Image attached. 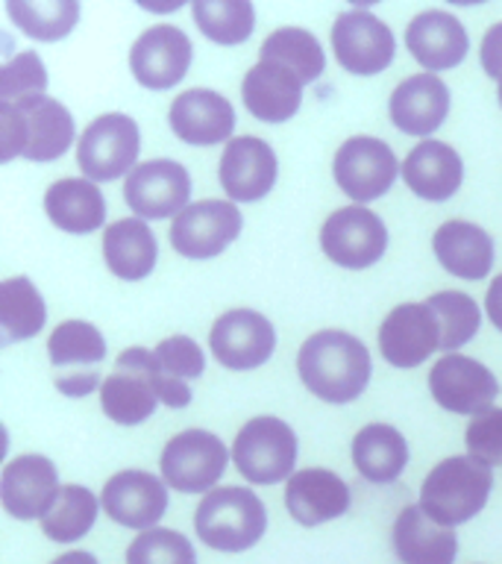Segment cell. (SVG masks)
Listing matches in <instances>:
<instances>
[{
  "instance_id": "1",
  "label": "cell",
  "mask_w": 502,
  "mask_h": 564,
  "mask_svg": "<svg viewBox=\"0 0 502 564\" xmlns=\"http://www.w3.org/2000/svg\"><path fill=\"white\" fill-rule=\"evenodd\" d=\"M297 373L303 386L326 403H352L370 382V352L356 335L320 329L299 347Z\"/></svg>"
},
{
  "instance_id": "2",
  "label": "cell",
  "mask_w": 502,
  "mask_h": 564,
  "mask_svg": "<svg viewBox=\"0 0 502 564\" xmlns=\"http://www.w3.org/2000/svg\"><path fill=\"white\" fill-rule=\"evenodd\" d=\"M0 132L3 162H12L15 156L30 162H53L68 153L74 141V118L53 97H30L18 104H0Z\"/></svg>"
},
{
  "instance_id": "3",
  "label": "cell",
  "mask_w": 502,
  "mask_h": 564,
  "mask_svg": "<svg viewBox=\"0 0 502 564\" xmlns=\"http://www.w3.org/2000/svg\"><path fill=\"white\" fill-rule=\"evenodd\" d=\"M194 529L203 544L218 553H244L262 541L268 529V509L250 488H215L194 511Z\"/></svg>"
},
{
  "instance_id": "4",
  "label": "cell",
  "mask_w": 502,
  "mask_h": 564,
  "mask_svg": "<svg viewBox=\"0 0 502 564\" xmlns=\"http://www.w3.org/2000/svg\"><path fill=\"white\" fill-rule=\"evenodd\" d=\"M491 488V467L473 456H449L423 479L421 509L440 527L456 529L484 509Z\"/></svg>"
},
{
  "instance_id": "5",
  "label": "cell",
  "mask_w": 502,
  "mask_h": 564,
  "mask_svg": "<svg viewBox=\"0 0 502 564\" xmlns=\"http://www.w3.org/2000/svg\"><path fill=\"white\" fill-rule=\"evenodd\" d=\"M236 470L253 485H276L294 476L297 465V435L280 417H253L247 421L232 444Z\"/></svg>"
},
{
  "instance_id": "6",
  "label": "cell",
  "mask_w": 502,
  "mask_h": 564,
  "mask_svg": "<svg viewBox=\"0 0 502 564\" xmlns=\"http://www.w3.org/2000/svg\"><path fill=\"white\" fill-rule=\"evenodd\" d=\"M141 148L139 123L130 115L109 112L88 123L77 141V165L91 183H112L130 176Z\"/></svg>"
},
{
  "instance_id": "7",
  "label": "cell",
  "mask_w": 502,
  "mask_h": 564,
  "mask_svg": "<svg viewBox=\"0 0 502 564\" xmlns=\"http://www.w3.org/2000/svg\"><path fill=\"white\" fill-rule=\"evenodd\" d=\"M229 453L218 435L206 430H185L167 441L159 470L167 488L183 494H206L215 491L223 470H227Z\"/></svg>"
},
{
  "instance_id": "8",
  "label": "cell",
  "mask_w": 502,
  "mask_h": 564,
  "mask_svg": "<svg viewBox=\"0 0 502 564\" xmlns=\"http://www.w3.org/2000/svg\"><path fill=\"white\" fill-rule=\"evenodd\" d=\"M47 356L56 370V388L65 397H86L100 386L97 365L106 359L100 329L88 321H65L47 338Z\"/></svg>"
},
{
  "instance_id": "9",
  "label": "cell",
  "mask_w": 502,
  "mask_h": 564,
  "mask_svg": "<svg viewBox=\"0 0 502 564\" xmlns=\"http://www.w3.org/2000/svg\"><path fill=\"white\" fill-rule=\"evenodd\" d=\"M123 200L141 220L176 218L192 206V176L174 159H150L130 171Z\"/></svg>"
},
{
  "instance_id": "10",
  "label": "cell",
  "mask_w": 502,
  "mask_h": 564,
  "mask_svg": "<svg viewBox=\"0 0 502 564\" xmlns=\"http://www.w3.org/2000/svg\"><path fill=\"white\" fill-rule=\"evenodd\" d=\"M332 51L343 70L356 77H373L394 62L396 42L391 26L368 9H350L335 18Z\"/></svg>"
},
{
  "instance_id": "11",
  "label": "cell",
  "mask_w": 502,
  "mask_h": 564,
  "mask_svg": "<svg viewBox=\"0 0 502 564\" xmlns=\"http://www.w3.org/2000/svg\"><path fill=\"white\" fill-rule=\"evenodd\" d=\"M320 247L335 264L364 271L385 256L388 229L368 206H343L324 220Z\"/></svg>"
},
{
  "instance_id": "12",
  "label": "cell",
  "mask_w": 502,
  "mask_h": 564,
  "mask_svg": "<svg viewBox=\"0 0 502 564\" xmlns=\"http://www.w3.org/2000/svg\"><path fill=\"white\" fill-rule=\"evenodd\" d=\"M403 167L394 150L373 135H352L338 148L332 162L335 183L356 203H370L394 185Z\"/></svg>"
},
{
  "instance_id": "13",
  "label": "cell",
  "mask_w": 502,
  "mask_h": 564,
  "mask_svg": "<svg viewBox=\"0 0 502 564\" xmlns=\"http://www.w3.org/2000/svg\"><path fill=\"white\" fill-rule=\"evenodd\" d=\"M159 400L153 370H150V350L130 347L114 361L112 377L100 386V405L106 417H112L121 426H139L156 412Z\"/></svg>"
},
{
  "instance_id": "14",
  "label": "cell",
  "mask_w": 502,
  "mask_h": 564,
  "mask_svg": "<svg viewBox=\"0 0 502 564\" xmlns=\"http://www.w3.org/2000/svg\"><path fill=\"white\" fill-rule=\"evenodd\" d=\"M244 218L232 200L192 203L171 224V245L185 259H215L241 236Z\"/></svg>"
},
{
  "instance_id": "15",
  "label": "cell",
  "mask_w": 502,
  "mask_h": 564,
  "mask_svg": "<svg viewBox=\"0 0 502 564\" xmlns=\"http://www.w3.org/2000/svg\"><path fill=\"white\" fill-rule=\"evenodd\" d=\"M429 391L440 409L452 414H484L493 409L500 394V382L482 361L467 359L461 352H449L432 368Z\"/></svg>"
},
{
  "instance_id": "16",
  "label": "cell",
  "mask_w": 502,
  "mask_h": 564,
  "mask_svg": "<svg viewBox=\"0 0 502 564\" xmlns=\"http://www.w3.org/2000/svg\"><path fill=\"white\" fill-rule=\"evenodd\" d=\"M194 59L192 39L174 24H156L135 39L130 51V70L139 86L150 91L174 88L188 74Z\"/></svg>"
},
{
  "instance_id": "17",
  "label": "cell",
  "mask_w": 502,
  "mask_h": 564,
  "mask_svg": "<svg viewBox=\"0 0 502 564\" xmlns=\"http://www.w3.org/2000/svg\"><path fill=\"white\" fill-rule=\"evenodd\" d=\"M211 356L229 370H253L271 359L276 347L273 324L253 308H232L215 321L209 333Z\"/></svg>"
},
{
  "instance_id": "18",
  "label": "cell",
  "mask_w": 502,
  "mask_h": 564,
  "mask_svg": "<svg viewBox=\"0 0 502 564\" xmlns=\"http://www.w3.org/2000/svg\"><path fill=\"white\" fill-rule=\"evenodd\" d=\"M440 350L438 317L426 303H403L379 326V352L394 368H417Z\"/></svg>"
},
{
  "instance_id": "19",
  "label": "cell",
  "mask_w": 502,
  "mask_h": 564,
  "mask_svg": "<svg viewBox=\"0 0 502 564\" xmlns=\"http://www.w3.org/2000/svg\"><path fill=\"white\" fill-rule=\"evenodd\" d=\"M276 153L255 135H236L220 156V185L232 203H255L276 185Z\"/></svg>"
},
{
  "instance_id": "20",
  "label": "cell",
  "mask_w": 502,
  "mask_h": 564,
  "mask_svg": "<svg viewBox=\"0 0 502 564\" xmlns=\"http://www.w3.org/2000/svg\"><path fill=\"white\" fill-rule=\"evenodd\" d=\"M103 511L127 529H156L167 511V488L148 470H121L103 488Z\"/></svg>"
},
{
  "instance_id": "21",
  "label": "cell",
  "mask_w": 502,
  "mask_h": 564,
  "mask_svg": "<svg viewBox=\"0 0 502 564\" xmlns=\"http://www.w3.org/2000/svg\"><path fill=\"white\" fill-rule=\"evenodd\" d=\"M167 121H171L176 139H183L185 144L211 148L220 141H227V144L232 141L236 109L227 97L211 91V88H188L185 95H179L171 104Z\"/></svg>"
},
{
  "instance_id": "22",
  "label": "cell",
  "mask_w": 502,
  "mask_h": 564,
  "mask_svg": "<svg viewBox=\"0 0 502 564\" xmlns=\"http://www.w3.org/2000/svg\"><path fill=\"white\" fill-rule=\"evenodd\" d=\"M59 474L47 456L12 458L0 479V500L18 520H42L59 494Z\"/></svg>"
},
{
  "instance_id": "23",
  "label": "cell",
  "mask_w": 502,
  "mask_h": 564,
  "mask_svg": "<svg viewBox=\"0 0 502 564\" xmlns=\"http://www.w3.org/2000/svg\"><path fill=\"white\" fill-rule=\"evenodd\" d=\"M405 47L423 65L426 74L449 70L461 65L470 47L465 24L444 9H426L412 18L405 30Z\"/></svg>"
},
{
  "instance_id": "24",
  "label": "cell",
  "mask_w": 502,
  "mask_h": 564,
  "mask_svg": "<svg viewBox=\"0 0 502 564\" xmlns=\"http://www.w3.org/2000/svg\"><path fill=\"white\" fill-rule=\"evenodd\" d=\"M285 506L299 527H320L326 520L343 518L350 509V488L341 476L326 467L297 470L285 485Z\"/></svg>"
},
{
  "instance_id": "25",
  "label": "cell",
  "mask_w": 502,
  "mask_h": 564,
  "mask_svg": "<svg viewBox=\"0 0 502 564\" xmlns=\"http://www.w3.org/2000/svg\"><path fill=\"white\" fill-rule=\"evenodd\" d=\"M449 115V88L438 74H414L391 95V121L405 135H432Z\"/></svg>"
},
{
  "instance_id": "26",
  "label": "cell",
  "mask_w": 502,
  "mask_h": 564,
  "mask_svg": "<svg viewBox=\"0 0 502 564\" xmlns=\"http://www.w3.org/2000/svg\"><path fill=\"white\" fill-rule=\"evenodd\" d=\"M303 79L280 62H255L241 83L244 106L264 123L291 121L303 104Z\"/></svg>"
},
{
  "instance_id": "27",
  "label": "cell",
  "mask_w": 502,
  "mask_h": 564,
  "mask_svg": "<svg viewBox=\"0 0 502 564\" xmlns=\"http://www.w3.org/2000/svg\"><path fill=\"white\" fill-rule=\"evenodd\" d=\"M394 555L400 564H452L458 555V535L452 527H440L417 506H405L391 529Z\"/></svg>"
},
{
  "instance_id": "28",
  "label": "cell",
  "mask_w": 502,
  "mask_h": 564,
  "mask_svg": "<svg viewBox=\"0 0 502 564\" xmlns=\"http://www.w3.org/2000/svg\"><path fill=\"white\" fill-rule=\"evenodd\" d=\"M403 180L423 200L444 203L461 188L465 162L447 141L426 139L405 156Z\"/></svg>"
},
{
  "instance_id": "29",
  "label": "cell",
  "mask_w": 502,
  "mask_h": 564,
  "mask_svg": "<svg viewBox=\"0 0 502 564\" xmlns=\"http://www.w3.org/2000/svg\"><path fill=\"white\" fill-rule=\"evenodd\" d=\"M432 250L447 273L458 280H484L493 268V238L479 224L470 220H447L440 224Z\"/></svg>"
},
{
  "instance_id": "30",
  "label": "cell",
  "mask_w": 502,
  "mask_h": 564,
  "mask_svg": "<svg viewBox=\"0 0 502 564\" xmlns=\"http://www.w3.org/2000/svg\"><path fill=\"white\" fill-rule=\"evenodd\" d=\"M159 245L153 229L141 218H121L106 227L103 259L123 282H139L156 268Z\"/></svg>"
},
{
  "instance_id": "31",
  "label": "cell",
  "mask_w": 502,
  "mask_h": 564,
  "mask_svg": "<svg viewBox=\"0 0 502 564\" xmlns=\"http://www.w3.org/2000/svg\"><path fill=\"white\" fill-rule=\"evenodd\" d=\"M44 212L53 227L70 236H88L103 227L106 200L91 180H59L44 194Z\"/></svg>"
},
{
  "instance_id": "32",
  "label": "cell",
  "mask_w": 502,
  "mask_h": 564,
  "mask_svg": "<svg viewBox=\"0 0 502 564\" xmlns=\"http://www.w3.org/2000/svg\"><path fill=\"white\" fill-rule=\"evenodd\" d=\"M352 465L368 482L388 485L408 465V444L391 423H368L352 438Z\"/></svg>"
},
{
  "instance_id": "33",
  "label": "cell",
  "mask_w": 502,
  "mask_h": 564,
  "mask_svg": "<svg viewBox=\"0 0 502 564\" xmlns=\"http://www.w3.org/2000/svg\"><path fill=\"white\" fill-rule=\"evenodd\" d=\"M47 321V306L42 294L26 276H12L0 282V329L3 344L24 341L39 335Z\"/></svg>"
},
{
  "instance_id": "34",
  "label": "cell",
  "mask_w": 502,
  "mask_h": 564,
  "mask_svg": "<svg viewBox=\"0 0 502 564\" xmlns=\"http://www.w3.org/2000/svg\"><path fill=\"white\" fill-rule=\"evenodd\" d=\"M97 520V497L86 485H62L56 500L42 518V532L47 541L70 544L91 532Z\"/></svg>"
},
{
  "instance_id": "35",
  "label": "cell",
  "mask_w": 502,
  "mask_h": 564,
  "mask_svg": "<svg viewBox=\"0 0 502 564\" xmlns=\"http://www.w3.org/2000/svg\"><path fill=\"white\" fill-rule=\"evenodd\" d=\"M12 24L35 42H59L77 26V0H9Z\"/></svg>"
},
{
  "instance_id": "36",
  "label": "cell",
  "mask_w": 502,
  "mask_h": 564,
  "mask_svg": "<svg viewBox=\"0 0 502 564\" xmlns=\"http://www.w3.org/2000/svg\"><path fill=\"white\" fill-rule=\"evenodd\" d=\"M262 62H280L291 68L303 83H315L326 68L324 47L315 35L299 26H282L271 33L262 44Z\"/></svg>"
},
{
  "instance_id": "37",
  "label": "cell",
  "mask_w": 502,
  "mask_h": 564,
  "mask_svg": "<svg viewBox=\"0 0 502 564\" xmlns=\"http://www.w3.org/2000/svg\"><path fill=\"white\" fill-rule=\"evenodd\" d=\"M194 24L215 44H241L250 39L255 12L250 0H197L192 3Z\"/></svg>"
},
{
  "instance_id": "38",
  "label": "cell",
  "mask_w": 502,
  "mask_h": 564,
  "mask_svg": "<svg viewBox=\"0 0 502 564\" xmlns=\"http://www.w3.org/2000/svg\"><path fill=\"white\" fill-rule=\"evenodd\" d=\"M426 306L435 312L440 326V350L456 352L458 347H465L476 333H479V324H482V315H479V306L476 300L465 291H438L426 300Z\"/></svg>"
},
{
  "instance_id": "39",
  "label": "cell",
  "mask_w": 502,
  "mask_h": 564,
  "mask_svg": "<svg viewBox=\"0 0 502 564\" xmlns=\"http://www.w3.org/2000/svg\"><path fill=\"white\" fill-rule=\"evenodd\" d=\"M127 564H197V553L176 529H148L127 546Z\"/></svg>"
},
{
  "instance_id": "40",
  "label": "cell",
  "mask_w": 502,
  "mask_h": 564,
  "mask_svg": "<svg viewBox=\"0 0 502 564\" xmlns=\"http://www.w3.org/2000/svg\"><path fill=\"white\" fill-rule=\"evenodd\" d=\"M153 352H156L159 368L176 391H192L188 382L203 377V370H206V356H203L200 344L188 335H171L165 341H159Z\"/></svg>"
},
{
  "instance_id": "41",
  "label": "cell",
  "mask_w": 502,
  "mask_h": 564,
  "mask_svg": "<svg viewBox=\"0 0 502 564\" xmlns=\"http://www.w3.org/2000/svg\"><path fill=\"white\" fill-rule=\"evenodd\" d=\"M44 88H47V70L35 51L18 53L0 68V104L42 97Z\"/></svg>"
},
{
  "instance_id": "42",
  "label": "cell",
  "mask_w": 502,
  "mask_h": 564,
  "mask_svg": "<svg viewBox=\"0 0 502 564\" xmlns=\"http://www.w3.org/2000/svg\"><path fill=\"white\" fill-rule=\"evenodd\" d=\"M467 456L482 462L488 467L502 465V409H488L484 414H476L473 421L467 423L465 432Z\"/></svg>"
},
{
  "instance_id": "43",
  "label": "cell",
  "mask_w": 502,
  "mask_h": 564,
  "mask_svg": "<svg viewBox=\"0 0 502 564\" xmlns=\"http://www.w3.org/2000/svg\"><path fill=\"white\" fill-rule=\"evenodd\" d=\"M482 68L488 77H496L502 79V21L500 24H493L482 39Z\"/></svg>"
},
{
  "instance_id": "44",
  "label": "cell",
  "mask_w": 502,
  "mask_h": 564,
  "mask_svg": "<svg viewBox=\"0 0 502 564\" xmlns=\"http://www.w3.org/2000/svg\"><path fill=\"white\" fill-rule=\"evenodd\" d=\"M484 308H488L491 324L502 333V273L491 282V289H488V294H484Z\"/></svg>"
},
{
  "instance_id": "45",
  "label": "cell",
  "mask_w": 502,
  "mask_h": 564,
  "mask_svg": "<svg viewBox=\"0 0 502 564\" xmlns=\"http://www.w3.org/2000/svg\"><path fill=\"white\" fill-rule=\"evenodd\" d=\"M51 564H100V562H97L91 553H86V550H70V553L53 558Z\"/></svg>"
},
{
  "instance_id": "46",
  "label": "cell",
  "mask_w": 502,
  "mask_h": 564,
  "mask_svg": "<svg viewBox=\"0 0 502 564\" xmlns=\"http://www.w3.org/2000/svg\"><path fill=\"white\" fill-rule=\"evenodd\" d=\"M500 106H502V79H500Z\"/></svg>"
}]
</instances>
